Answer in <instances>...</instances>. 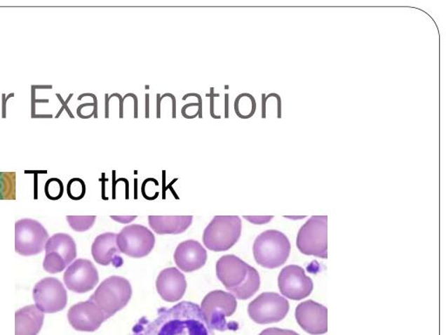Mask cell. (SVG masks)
Masks as SVG:
<instances>
[{"mask_svg":"<svg viewBox=\"0 0 446 335\" xmlns=\"http://www.w3.org/2000/svg\"><path fill=\"white\" fill-rule=\"evenodd\" d=\"M214 91H215V88H213V86H212V88H210V93H206V96L210 97V115H211V117L213 119H221V115H217L215 114V99L219 98V97H220V93H215Z\"/></svg>","mask_w":446,"mask_h":335,"instance_id":"cell-28","label":"cell"},{"mask_svg":"<svg viewBox=\"0 0 446 335\" xmlns=\"http://www.w3.org/2000/svg\"><path fill=\"white\" fill-rule=\"evenodd\" d=\"M117 244L121 254L134 258L150 254L156 244V237L147 227L140 225L126 226L117 234Z\"/></svg>","mask_w":446,"mask_h":335,"instance_id":"cell-11","label":"cell"},{"mask_svg":"<svg viewBox=\"0 0 446 335\" xmlns=\"http://www.w3.org/2000/svg\"><path fill=\"white\" fill-rule=\"evenodd\" d=\"M296 319L305 332L312 335L326 334L328 331V310L313 301L297 306Z\"/></svg>","mask_w":446,"mask_h":335,"instance_id":"cell-15","label":"cell"},{"mask_svg":"<svg viewBox=\"0 0 446 335\" xmlns=\"http://www.w3.org/2000/svg\"><path fill=\"white\" fill-rule=\"evenodd\" d=\"M290 310L289 301L276 293H264L251 301L248 313L255 323L265 325L279 322Z\"/></svg>","mask_w":446,"mask_h":335,"instance_id":"cell-10","label":"cell"},{"mask_svg":"<svg viewBox=\"0 0 446 335\" xmlns=\"http://www.w3.org/2000/svg\"><path fill=\"white\" fill-rule=\"evenodd\" d=\"M246 221L255 223V225H264L271 221L272 217H244Z\"/></svg>","mask_w":446,"mask_h":335,"instance_id":"cell-29","label":"cell"},{"mask_svg":"<svg viewBox=\"0 0 446 335\" xmlns=\"http://www.w3.org/2000/svg\"><path fill=\"white\" fill-rule=\"evenodd\" d=\"M200 308L212 329L223 332L238 329V324L226 320L237 308L236 298L232 294L222 290L212 291L204 297Z\"/></svg>","mask_w":446,"mask_h":335,"instance_id":"cell-5","label":"cell"},{"mask_svg":"<svg viewBox=\"0 0 446 335\" xmlns=\"http://www.w3.org/2000/svg\"><path fill=\"white\" fill-rule=\"evenodd\" d=\"M217 276L226 289L241 301H246L260 288L257 269L235 255H224L217 262Z\"/></svg>","mask_w":446,"mask_h":335,"instance_id":"cell-2","label":"cell"},{"mask_svg":"<svg viewBox=\"0 0 446 335\" xmlns=\"http://www.w3.org/2000/svg\"><path fill=\"white\" fill-rule=\"evenodd\" d=\"M242 221L236 216H217L204 230L203 241L208 250L225 251L238 242Z\"/></svg>","mask_w":446,"mask_h":335,"instance_id":"cell-6","label":"cell"},{"mask_svg":"<svg viewBox=\"0 0 446 335\" xmlns=\"http://www.w3.org/2000/svg\"><path fill=\"white\" fill-rule=\"evenodd\" d=\"M132 294L131 284L127 279L111 276L102 281L89 300L105 313L107 319H109L129 303Z\"/></svg>","mask_w":446,"mask_h":335,"instance_id":"cell-3","label":"cell"},{"mask_svg":"<svg viewBox=\"0 0 446 335\" xmlns=\"http://www.w3.org/2000/svg\"><path fill=\"white\" fill-rule=\"evenodd\" d=\"M290 243L283 232L269 230L255 240L253 254L259 265L275 269L285 264L290 254Z\"/></svg>","mask_w":446,"mask_h":335,"instance_id":"cell-4","label":"cell"},{"mask_svg":"<svg viewBox=\"0 0 446 335\" xmlns=\"http://www.w3.org/2000/svg\"><path fill=\"white\" fill-rule=\"evenodd\" d=\"M64 185L59 178L48 180L45 185V194L50 200H59L63 196Z\"/></svg>","mask_w":446,"mask_h":335,"instance_id":"cell-25","label":"cell"},{"mask_svg":"<svg viewBox=\"0 0 446 335\" xmlns=\"http://www.w3.org/2000/svg\"><path fill=\"white\" fill-rule=\"evenodd\" d=\"M64 283L74 293H88L99 283L98 270L88 259H76L65 272Z\"/></svg>","mask_w":446,"mask_h":335,"instance_id":"cell-13","label":"cell"},{"mask_svg":"<svg viewBox=\"0 0 446 335\" xmlns=\"http://www.w3.org/2000/svg\"><path fill=\"white\" fill-rule=\"evenodd\" d=\"M259 335H300L297 333L295 332L292 330H287V329H278V327H271V329H268L262 331V332Z\"/></svg>","mask_w":446,"mask_h":335,"instance_id":"cell-27","label":"cell"},{"mask_svg":"<svg viewBox=\"0 0 446 335\" xmlns=\"http://www.w3.org/2000/svg\"><path fill=\"white\" fill-rule=\"evenodd\" d=\"M32 296L35 306L42 313L62 311L67 304V291L62 282L56 278H45L34 287Z\"/></svg>","mask_w":446,"mask_h":335,"instance_id":"cell-12","label":"cell"},{"mask_svg":"<svg viewBox=\"0 0 446 335\" xmlns=\"http://www.w3.org/2000/svg\"><path fill=\"white\" fill-rule=\"evenodd\" d=\"M174 258L176 265L182 271L193 272L206 264L208 254L198 241L186 240L176 248Z\"/></svg>","mask_w":446,"mask_h":335,"instance_id":"cell-17","label":"cell"},{"mask_svg":"<svg viewBox=\"0 0 446 335\" xmlns=\"http://www.w3.org/2000/svg\"><path fill=\"white\" fill-rule=\"evenodd\" d=\"M328 218L312 217L304 223L298 232L297 244L302 254L315 257L327 258L328 257Z\"/></svg>","mask_w":446,"mask_h":335,"instance_id":"cell-7","label":"cell"},{"mask_svg":"<svg viewBox=\"0 0 446 335\" xmlns=\"http://www.w3.org/2000/svg\"><path fill=\"white\" fill-rule=\"evenodd\" d=\"M0 199H15V173H0Z\"/></svg>","mask_w":446,"mask_h":335,"instance_id":"cell-23","label":"cell"},{"mask_svg":"<svg viewBox=\"0 0 446 335\" xmlns=\"http://www.w3.org/2000/svg\"><path fill=\"white\" fill-rule=\"evenodd\" d=\"M45 251L43 268L52 275L63 272L77 257L76 244L66 233H57L49 237Z\"/></svg>","mask_w":446,"mask_h":335,"instance_id":"cell-8","label":"cell"},{"mask_svg":"<svg viewBox=\"0 0 446 335\" xmlns=\"http://www.w3.org/2000/svg\"><path fill=\"white\" fill-rule=\"evenodd\" d=\"M133 335H215L199 305L180 302L160 308L153 320L142 317L133 327Z\"/></svg>","mask_w":446,"mask_h":335,"instance_id":"cell-1","label":"cell"},{"mask_svg":"<svg viewBox=\"0 0 446 335\" xmlns=\"http://www.w3.org/2000/svg\"><path fill=\"white\" fill-rule=\"evenodd\" d=\"M146 111H145V117L146 118H149L150 117V95L149 93H146Z\"/></svg>","mask_w":446,"mask_h":335,"instance_id":"cell-33","label":"cell"},{"mask_svg":"<svg viewBox=\"0 0 446 335\" xmlns=\"http://www.w3.org/2000/svg\"><path fill=\"white\" fill-rule=\"evenodd\" d=\"M278 287L283 296L292 301H302L312 293L313 282L312 280L305 275L303 268L296 265H290L281 271Z\"/></svg>","mask_w":446,"mask_h":335,"instance_id":"cell-14","label":"cell"},{"mask_svg":"<svg viewBox=\"0 0 446 335\" xmlns=\"http://www.w3.org/2000/svg\"><path fill=\"white\" fill-rule=\"evenodd\" d=\"M224 96H225L224 117L226 119H229V95L228 93H226Z\"/></svg>","mask_w":446,"mask_h":335,"instance_id":"cell-32","label":"cell"},{"mask_svg":"<svg viewBox=\"0 0 446 335\" xmlns=\"http://www.w3.org/2000/svg\"><path fill=\"white\" fill-rule=\"evenodd\" d=\"M67 195L71 199L78 201L86 195V185L81 178L71 179L67 183Z\"/></svg>","mask_w":446,"mask_h":335,"instance_id":"cell-26","label":"cell"},{"mask_svg":"<svg viewBox=\"0 0 446 335\" xmlns=\"http://www.w3.org/2000/svg\"><path fill=\"white\" fill-rule=\"evenodd\" d=\"M56 96H57L58 97H59V98H60V102H61V103H62V104H63L62 107H61V110H60V111L59 112V114H58V115H57V117H57V118H58V117H60V114L61 113H62V111H63L64 110H67V114H69V115H70V117H71L72 118H74V114H72L71 110H70L69 109H68V107H67V103H68V102H69V100H71L72 97H73L74 93H71V95L69 96V97H68V99L66 100V102H64V100H62V98H61V96H60V95H59V93H57V95H56Z\"/></svg>","mask_w":446,"mask_h":335,"instance_id":"cell-30","label":"cell"},{"mask_svg":"<svg viewBox=\"0 0 446 335\" xmlns=\"http://www.w3.org/2000/svg\"><path fill=\"white\" fill-rule=\"evenodd\" d=\"M237 117L241 119H250L257 111V102L255 97L250 93H241L236 97L235 105H234Z\"/></svg>","mask_w":446,"mask_h":335,"instance_id":"cell-22","label":"cell"},{"mask_svg":"<svg viewBox=\"0 0 446 335\" xmlns=\"http://www.w3.org/2000/svg\"><path fill=\"white\" fill-rule=\"evenodd\" d=\"M121 254L117 244V234L103 233L93 241L92 255L97 264L103 266L112 264L114 268H121L124 263Z\"/></svg>","mask_w":446,"mask_h":335,"instance_id":"cell-19","label":"cell"},{"mask_svg":"<svg viewBox=\"0 0 446 335\" xmlns=\"http://www.w3.org/2000/svg\"><path fill=\"white\" fill-rule=\"evenodd\" d=\"M111 218L114 219V221L121 223H129L134 221L137 217H135V216L134 217H114V216H112Z\"/></svg>","mask_w":446,"mask_h":335,"instance_id":"cell-31","label":"cell"},{"mask_svg":"<svg viewBox=\"0 0 446 335\" xmlns=\"http://www.w3.org/2000/svg\"><path fill=\"white\" fill-rule=\"evenodd\" d=\"M45 315L35 305L27 306L15 313V335H37L44 323Z\"/></svg>","mask_w":446,"mask_h":335,"instance_id":"cell-20","label":"cell"},{"mask_svg":"<svg viewBox=\"0 0 446 335\" xmlns=\"http://www.w3.org/2000/svg\"><path fill=\"white\" fill-rule=\"evenodd\" d=\"M193 217H149V223L154 232L164 234H181L192 225Z\"/></svg>","mask_w":446,"mask_h":335,"instance_id":"cell-21","label":"cell"},{"mask_svg":"<svg viewBox=\"0 0 446 335\" xmlns=\"http://www.w3.org/2000/svg\"><path fill=\"white\" fill-rule=\"evenodd\" d=\"M156 289L165 301L173 303L181 301L187 290L185 276L177 268L164 269L156 280Z\"/></svg>","mask_w":446,"mask_h":335,"instance_id":"cell-18","label":"cell"},{"mask_svg":"<svg viewBox=\"0 0 446 335\" xmlns=\"http://www.w3.org/2000/svg\"><path fill=\"white\" fill-rule=\"evenodd\" d=\"M67 221L72 229L77 232H84L89 229H91L93 225H95L96 217L92 216V217H73V216H68Z\"/></svg>","mask_w":446,"mask_h":335,"instance_id":"cell-24","label":"cell"},{"mask_svg":"<svg viewBox=\"0 0 446 335\" xmlns=\"http://www.w3.org/2000/svg\"><path fill=\"white\" fill-rule=\"evenodd\" d=\"M109 93L105 95V118H109Z\"/></svg>","mask_w":446,"mask_h":335,"instance_id":"cell-34","label":"cell"},{"mask_svg":"<svg viewBox=\"0 0 446 335\" xmlns=\"http://www.w3.org/2000/svg\"><path fill=\"white\" fill-rule=\"evenodd\" d=\"M48 239V230L34 219L24 218L15 223V251L21 256L41 254Z\"/></svg>","mask_w":446,"mask_h":335,"instance_id":"cell-9","label":"cell"},{"mask_svg":"<svg viewBox=\"0 0 446 335\" xmlns=\"http://www.w3.org/2000/svg\"><path fill=\"white\" fill-rule=\"evenodd\" d=\"M13 96H14V93H11V95L7 96V98H6L5 93H4V95H3V118H6V100H8L10 98V97H13Z\"/></svg>","mask_w":446,"mask_h":335,"instance_id":"cell-35","label":"cell"},{"mask_svg":"<svg viewBox=\"0 0 446 335\" xmlns=\"http://www.w3.org/2000/svg\"><path fill=\"white\" fill-rule=\"evenodd\" d=\"M67 318L75 330L82 332H95L107 320L105 313L90 300L70 308Z\"/></svg>","mask_w":446,"mask_h":335,"instance_id":"cell-16","label":"cell"}]
</instances>
